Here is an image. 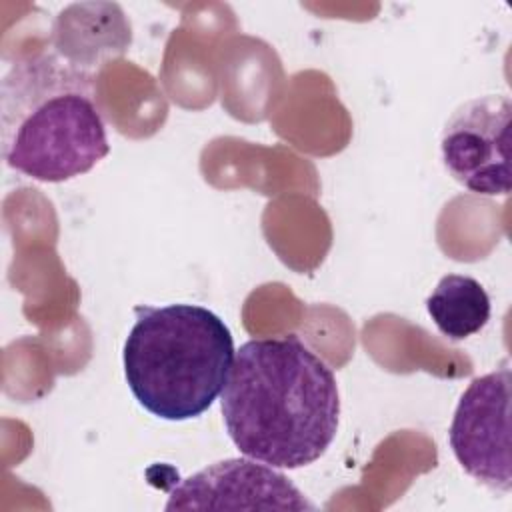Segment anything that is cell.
Here are the masks:
<instances>
[{
	"label": "cell",
	"instance_id": "3957f363",
	"mask_svg": "<svg viewBox=\"0 0 512 512\" xmlns=\"http://www.w3.org/2000/svg\"><path fill=\"white\" fill-rule=\"evenodd\" d=\"M134 314L122 364L138 404L172 422L204 414L222 394L234 362L230 328L198 304H140Z\"/></svg>",
	"mask_w": 512,
	"mask_h": 512
},
{
	"label": "cell",
	"instance_id": "7a4b0ae2",
	"mask_svg": "<svg viewBox=\"0 0 512 512\" xmlns=\"http://www.w3.org/2000/svg\"><path fill=\"white\" fill-rule=\"evenodd\" d=\"M2 156L38 182H64L92 170L110 142L90 78L54 56L14 64L0 86Z\"/></svg>",
	"mask_w": 512,
	"mask_h": 512
},
{
	"label": "cell",
	"instance_id": "6da1fadb",
	"mask_svg": "<svg viewBox=\"0 0 512 512\" xmlns=\"http://www.w3.org/2000/svg\"><path fill=\"white\" fill-rule=\"evenodd\" d=\"M234 446L274 468H302L326 454L340 424L334 372L296 334L244 342L222 388Z\"/></svg>",
	"mask_w": 512,
	"mask_h": 512
},
{
	"label": "cell",
	"instance_id": "5b68a950",
	"mask_svg": "<svg viewBox=\"0 0 512 512\" xmlns=\"http://www.w3.org/2000/svg\"><path fill=\"white\" fill-rule=\"evenodd\" d=\"M510 382L506 360L494 372L474 378L460 396L448 430L458 464L498 492L512 488Z\"/></svg>",
	"mask_w": 512,
	"mask_h": 512
},
{
	"label": "cell",
	"instance_id": "277c9868",
	"mask_svg": "<svg viewBox=\"0 0 512 512\" xmlns=\"http://www.w3.org/2000/svg\"><path fill=\"white\" fill-rule=\"evenodd\" d=\"M510 118L506 94H484L460 104L440 136L442 162L466 190L482 196L510 192Z\"/></svg>",
	"mask_w": 512,
	"mask_h": 512
},
{
	"label": "cell",
	"instance_id": "8992f818",
	"mask_svg": "<svg viewBox=\"0 0 512 512\" xmlns=\"http://www.w3.org/2000/svg\"><path fill=\"white\" fill-rule=\"evenodd\" d=\"M190 508H276L314 510L304 494L274 466L252 458H230L184 478L166 502V510Z\"/></svg>",
	"mask_w": 512,
	"mask_h": 512
},
{
	"label": "cell",
	"instance_id": "52a82bcc",
	"mask_svg": "<svg viewBox=\"0 0 512 512\" xmlns=\"http://www.w3.org/2000/svg\"><path fill=\"white\" fill-rule=\"evenodd\" d=\"M426 310L440 334L456 342L474 336L488 324L490 298L476 278L446 274L426 298Z\"/></svg>",
	"mask_w": 512,
	"mask_h": 512
}]
</instances>
